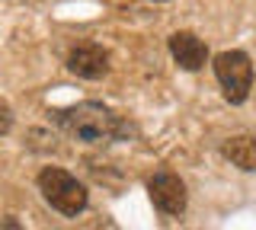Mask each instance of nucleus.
Instances as JSON below:
<instances>
[{
    "mask_svg": "<svg viewBox=\"0 0 256 230\" xmlns=\"http://www.w3.org/2000/svg\"><path fill=\"white\" fill-rule=\"evenodd\" d=\"M54 122L61 125L64 134H70L74 141H84V144H106L125 131L118 115L102 102H77L70 109L54 112Z\"/></svg>",
    "mask_w": 256,
    "mask_h": 230,
    "instance_id": "f257e3e1",
    "label": "nucleus"
},
{
    "mask_svg": "<svg viewBox=\"0 0 256 230\" xmlns=\"http://www.w3.org/2000/svg\"><path fill=\"white\" fill-rule=\"evenodd\" d=\"M170 51L176 58V64L182 70H198L208 61V45L196 32H173L170 35Z\"/></svg>",
    "mask_w": 256,
    "mask_h": 230,
    "instance_id": "423d86ee",
    "label": "nucleus"
},
{
    "mask_svg": "<svg viewBox=\"0 0 256 230\" xmlns=\"http://www.w3.org/2000/svg\"><path fill=\"white\" fill-rule=\"evenodd\" d=\"M214 77H218L228 102H234V106L246 102L253 90V64L244 51H221L214 58Z\"/></svg>",
    "mask_w": 256,
    "mask_h": 230,
    "instance_id": "7ed1b4c3",
    "label": "nucleus"
},
{
    "mask_svg": "<svg viewBox=\"0 0 256 230\" xmlns=\"http://www.w3.org/2000/svg\"><path fill=\"white\" fill-rule=\"evenodd\" d=\"M221 154L228 157L234 166H240V170L246 173H256V138H250V134H240V138H230L228 144L221 147Z\"/></svg>",
    "mask_w": 256,
    "mask_h": 230,
    "instance_id": "0eeeda50",
    "label": "nucleus"
},
{
    "mask_svg": "<svg viewBox=\"0 0 256 230\" xmlns=\"http://www.w3.org/2000/svg\"><path fill=\"white\" fill-rule=\"evenodd\" d=\"M38 192L54 211H61L64 218H77L86 208V186L77 176L58 170V166H45L38 173Z\"/></svg>",
    "mask_w": 256,
    "mask_h": 230,
    "instance_id": "f03ea898",
    "label": "nucleus"
},
{
    "mask_svg": "<svg viewBox=\"0 0 256 230\" xmlns=\"http://www.w3.org/2000/svg\"><path fill=\"white\" fill-rule=\"evenodd\" d=\"M10 128H13V112H10V106L0 102V134H6Z\"/></svg>",
    "mask_w": 256,
    "mask_h": 230,
    "instance_id": "6e6552de",
    "label": "nucleus"
},
{
    "mask_svg": "<svg viewBox=\"0 0 256 230\" xmlns=\"http://www.w3.org/2000/svg\"><path fill=\"white\" fill-rule=\"evenodd\" d=\"M148 192H150V202L170 218H180L186 211V186L176 173H157L148 182Z\"/></svg>",
    "mask_w": 256,
    "mask_h": 230,
    "instance_id": "20e7f679",
    "label": "nucleus"
},
{
    "mask_svg": "<svg viewBox=\"0 0 256 230\" xmlns=\"http://www.w3.org/2000/svg\"><path fill=\"white\" fill-rule=\"evenodd\" d=\"M68 70L84 80H100V77L109 74V54L93 42H84L77 48H70L68 54Z\"/></svg>",
    "mask_w": 256,
    "mask_h": 230,
    "instance_id": "39448f33",
    "label": "nucleus"
}]
</instances>
